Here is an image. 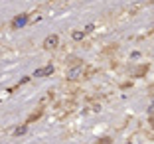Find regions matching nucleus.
<instances>
[{"instance_id": "2", "label": "nucleus", "mask_w": 154, "mask_h": 144, "mask_svg": "<svg viewBox=\"0 0 154 144\" xmlns=\"http://www.w3.org/2000/svg\"><path fill=\"white\" fill-rule=\"evenodd\" d=\"M57 45H59V36L57 34H51V36H48L44 40V47L45 50H55Z\"/></svg>"}, {"instance_id": "7", "label": "nucleus", "mask_w": 154, "mask_h": 144, "mask_svg": "<svg viewBox=\"0 0 154 144\" xmlns=\"http://www.w3.org/2000/svg\"><path fill=\"white\" fill-rule=\"evenodd\" d=\"M148 124H150V126H152V128H154V113L150 115V118H148Z\"/></svg>"}, {"instance_id": "6", "label": "nucleus", "mask_w": 154, "mask_h": 144, "mask_svg": "<svg viewBox=\"0 0 154 144\" xmlns=\"http://www.w3.org/2000/svg\"><path fill=\"white\" fill-rule=\"evenodd\" d=\"M99 144H113V142H111V138H101Z\"/></svg>"}, {"instance_id": "4", "label": "nucleus", "mask_w": 154, "mask_h": 144, "mask_svg": "<svg viewBox=\"0 0 154 144\" xmlns=\"http://www.w3.org/2000/svg\"><path fill=\"white\" fill-rule=\"evenodd\" d=\"M28 20H30V18H28V14H20V16H16V20L12 22V26L14 28H22V26L28 24Z\"/></svg>"}, {"instance_id": "1", "label": "nucleus", "mask_w": 154, "mask_h": 144, "mask_svg": "<svg viewBox=\"0 0 154 144\" xmlns=\"http://www.w3.org/2000/svg\"><path fill=\"white\" fill-rule=\"evenodd\" d=\"M83 69H85V65H83V63L79 61L77 65H73V67L69 69V73H67V79H69V81H77V79H79V77L83 75Z\"/></svg>"}, {"instance_id": "3", "label": "nucleus", "mask_w": 154, "mask_h": 144, "mask_svg": "<svg viewBox=\"0 0 154 144\" xmlns=\"http://www.w3.org/2000/svg\"><path fill=\"white\" fill-rule=\"evenodd\" d=\"M54 73V65H45V67H40L34 71V77H48Z\"/></svg>"}, {"instance_id": "5", "label": "nucleus", "mask_w": 154, "mask_h": 144, "mask_svg": "<svg viewBox=\"0 0 154 144\" xmlns=\"http://www.w3.org/2000/svg\"><path fill=\"white\" fill-rule=\"evenodd\" d=\"M83 36H85L83 32H73V40H83Z\"/></svg>"}]
</instances>
